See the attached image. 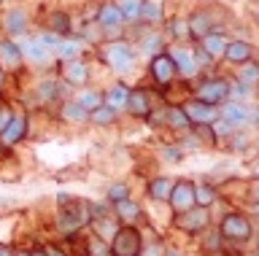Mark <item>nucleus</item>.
Wrapping results in <instances>:
<instances>
[{
	"mask_svg": "<svg viewBox=\"0 0 259 256\" xmlns=\"http://www.w3.org/2000/svg\"><path fill=\"white\" fill-rule=\"evenodd\" d=\"M103 57H105V62L111 65V70H116V73H130V70L135 68V52L130 49V46L121 41V38L105 43Z\"/></svg>",
	"mask_w": 259,
	"mask_h": 256,
	"instance_id": "obj_1",
	"label": "nucleus"
},
{
	"mask_svg": "<svg viewBox=\"0 0 259 256\" xmlns=\"http://www.w3.org/2000/svg\"><path fill=\"white\" fill-rule=\"evenodd\" d=\"M68 211H60V216H57V224H60V232H65V235H73V232H78L84 224L89 221V205L87 202H76V199H68Z\"/></svg>",
	"mask_w": 259,
	"mask_h": 256,
	"instance_id": "obj_2",
	"label": "nucleus"
},
{
	"mask_svg": "<svg viewBox=\"0 0 259 256\" xmlns=\"http://www.w3.org/2000/svg\"><path fill=\"white\" fill-rule=\"evenodd\" d=\"M141 251H143V240L138 235V229H133V227H121L111 237L113 256H141Z\"/></svg>",
	"mask_w": 259,
	"mask_h": 256,
	"instance_id": "obj_3",
	"label": "nucleus"
},
{
	"mask_svg": "<svg viewBox=\"0 0 259 256\" xmlns=\"http://www.w3.org/2000/svg\"><path fill=\"white\" fill-rule=\"evenodd\" d=\"M16 46H19V52H22V60L30 62V65H46L54 54L38 35H24L22 41H16Z\"/></svg>",
	"mask_w": 259,
	"mask_h": 256,
	"instance_id": "obj_4",
	"label": "nucleus"
},
{
	"mask_svg": "<svg viewBox=\"0 0 259 256\" xmlns=\"http://www.w3.org/2000/svg\"><path fill=\"white\" fill-rule=\"evenodd\" d=\"M95 22H97V27H100L105 35H119V30L127 25L116 3H103L100 9H97V19Z\"/></svg>",
	"mask_w": 259,
	"mask_h": 256,
	"instance_id": "obj_5",
	"label": "nucleus"
},
{
	"mask_svg": "<svg viewBox=\"0 0 259 256\" xmlns=\"http://www.w3.org/2000/svg\"><path fill=\"white\" fill-rule=\"evenodd\" d=\"M227 94H230V84L224 78H210V81L197 86V97L194 100H202L208 106H219V103L227 100Z\"/></svg>",
	"mask_w": 259,
	"mask_h": 256,
	"instance_id": "obj_6",
	"label": "nucleus"
},
{
	"mask_svg": "<svg viewBox=\"0 0 259 256\" xmlns=\"http://www.w3.org/2000/svg\"><path fill=\"white\" fill-rule=\"evenodd\" d=\"M184 108V114L189 116V122L192 124H213L216 119H219V108L216 106H208V103H202V100H192V103H186V106H181Z\"/></svg>",
	"mask_w": 259,
	"mask_h": 256,
	"instance_id": "obj_7",
	"label": "nucleus"
},
{
	"mask_svg": "<svg viewBox=\"0 0 259 256\" xmlns=\"http://www.w3.org/2000/svg\"><path fill=\"white\" fill-rule=\"evenodd\" d=\"M167 202L173 205L176 213H184V211H189V208H194V183L192 181L173 183V191H170Z\"/></svg>",
	"mask_w": 259,
	"mask_h": 256,
	"instance_id": "obj_8",
	"label": "nucleus"
},
{
	"mask_svg": "<svg viewBox=\"0 0 259 256\" xmlns=\"http://www.w3.org/2000/svg\"><path fill=\"white\" fill-rule=\"evenodd\" d=\"M149 70H151V78H154V81H157L159 86H167V84L176 78V73H178L176 65H173V60H170L167 54H162V52L151 57Z\"/></svg>",
	"mask_w": 259,
	"mask_h": 256,
	"instance_id": "obj_9",
	"label": "nucleus"
},
{
	"mask_svg": "<svg viewBox=\"0 0 259 256\" xmlns=\"http://www.w3.org/2000/svg\"><path fill=\"white\" fill-rule=\"evenodd\" d=\"M222 235L230 237V240H248V237H251V224H248L246 216L230 213V216L222 221Z\"/></svg>",
	"mask_w": 259,
	"mask_h": 256,
	"instance_id": "obj_10",
	"label": "nucleus"
},
{
	"mask_svg": "<svg viewBox=\"0 0 259 256\" xmlns=\"http://www.w3.org/2000/svg\"><path fill=\"white\" fill-rule=\"evenodd\" d=\"M22 52L19 46H16L11 38H3L0 41V70L3 73H16V70L22 68Z\"/></svg>",
	"mask_w": 259,
	"mask_h": 256,
	"instance_id": "obj_11",
	"label": "nucleus"
},
{
	"mask_svg": "<svg viewBox=\"0 0 259 256\" xmlns=\"http://www.w3.org/2000/svg\"><path fill=\"white\" fill-rule=\"evenodd\" d=\"M167 57L173 60V65L181 76H192V73H197V68H200L194 52H189L186 46H173V49L167 52Z\"/></svg>",
	"mask_w": 259,
	"mask_h": 256,
	"instance_id": "obj_12",
	"label": "nucleus"
},
{
	"mask_svg": "<svg viewBox=\"0 0 259 256\" xmlns=\"http://www.w3.org/2000/svg\"><path fill=\"white\" fill-rule=\"evenodd\" d=\"M62 78L73 86H84L87 78H89V65L81 57H73V60H62Z\"/></svg>",
	"mask_w": 259,
	"mask_h": 256,
	"instance_id": "obj_13",
	"label": "nucleus"
},
{
	"mask_svg": "<svg viewBox=\"0 0 259 256\" xmlns=\"http://www.w3.org/2000/svg\"><path fill=\"white\" fill-rule=\"evenodd\" d=\"M219 119H224V122L232 124V127H240V124H246L251 119V108L246 106V103H240V100L224 103L222 111H219Z\"/></svg>",
	"mask_w": 259,
	"mask_h": 256,
	"instance_id": "obj_14",
	"label": "nucleus"
},
{
	"mask_svg": "<svg viewBox=\"0 0 259 256\" xmlns=\"http://www.w3.org/2000/svg\"><path fill=\"white\" fill-rule=\"evenodd\" d=\"M208 224V211L205 208H189V211H184L181 216H176V227L184 229V232H197Z\"/></svg>",
	"mask_w": 259,
	"mask_h": 256,
	"instance_id": "obj_15",
	"label": "nucleus"
},
{
	"mask_svg": "<svg viewBox=\"0 0 259 256\" xmlns=\"http://www.w3.org/2000/svg\"><path fill=\"white\" fill-rule=\"evenodd\" d=\"M200 41H202L200 49L205 52L210 60H222L227 54V46H230V38L222 35V33H216V30H213V33H208V35H202Z\"/></svg>",
	"mask_w": 259,
	"mask_h": 256,
	"instance_id": "obj_16",
	"label": "nucleus"
},
{
	"mask_svg": "<svg viewBox=\"0 0 259 256\" xmlns=\"http://www.w3.org/2000/svg\"><path fill=\"white\" fill-rule=\"evenodd\" d=\"M24 30H27V14H24V9H11L8 14H3V33L8 38L24 35Z\"/></svg>",
	"mask_w": 259,
	"mask_h": 256,
	"instance_id": "obj_17",
	"label": "nucleus"
},
{
	"mask_svg": "<svg viewBox=\"0 0 259 256\" xmlns=\"http://www.w3.org/2000/svg\"><path fill=\"white\" fill-rule=\"evenodd\" d=\"M127 111L133 116L138 119H146L151 114V100H149V92H143V89H133L130 92V97H127Z\"/></svg>",
	"mask_w": 259,
	"mask_h": 256,
	"instance_id": "obj_18",
	"label": "nucleus"
},
{
	"mask_svg": "<svg viewBox=\"0 0 259 256\" xmlns=\"http://www.w3.org/2000/svg\"><path fill=\"white\" fill-rule=\"evenodd\" d=\"M24 132H27V119L11 116V122H8V127L3 130V135H0V143H3V146H14V143H19L24 138Z\"/></svg>",
	"mask_w": 259,
	"mask_h": 256,
	"instance_id": "obj_19",
	"label": "nucleus"
},
{
	"mask_svg": "<svg viewBox=\"0 0 259 256\" xmlns=\"http://www.w3.org/2000/svg\"><path fill=\"white\" fill-rule=\"evenodd\" d=\"M186 27H189V35H194V38H202V35L213 33V22H210L208 11H194L192 19L186 22Z\"/></svg>",
	"mask_w": 259,
	"mask_h": 256,
	"instance_id": "obj_20",
	"label": "nucleus"
},
{
	"mask_svg": "<svg viewBox=\"0 0 259 256\" xmlns=\"http://www.w3.org/2000/svg\"><path fill=\"white\" fill-rule=\"evenodd\" d=\"M127 97H130V89L124 84H113L108 92L103 94V103L108 108H113V111H119V108H127Z\"/></svg>",
	"mask_w": 259,
	"mask_h": 256,
	"instance_id": "obj_21",
	"label": "nucleus"
},
{
	"mask_svg": "<svg viewBox=\"0 0 259 256\" xmlns=\"http://www.w3.org/2000/svg\"><path fill=\"white\" fill-rule=\"evenodd\" d=\"M60 114H62L65 122H70V124H84V122H89V111L81 108L76 100H65Z\"/></svg>",
	"mask_w": 259,
	"mask_h": 256,
	"instance_id": "obj_22",
	"label": "nucleus"
},
{
	"mask_svg": "<svg viewBox=\"0 0 259 256\" xmlns=\"http://www.w3.org/2000/svg\"><path fill=\"white\" fill-rule=\"evenodd\" d=\"M251 46L246 41H230V46H227V54L224 57L232 62V65H243V62H248L251 60Z\"/></svg>",
	"mask_w": 259,
	"mask_h": 256,
	"instance_id": "obj_23",
	"label": "nucleus"
},
{
	"mask_svg": "<svg viewBox=\"0 0 259 256\" xmlns=\"http://www.w3.org/2000/svg\"><path fill=\"white\" fill-rule=\"evenodd\" d=\"M44 25H46L49 33H54V35H60V38L70 33V19H68V14H65V11H54V14H49Z\"/></svg>",
	"mask_w": 259,
	"mask_h": 256,
	"instance_id": "obj_24",
	"label": "nucleus"
},
{
	"mask_svg": "<svg viewBox=\"0 0 259 256\" xmlns=\"http://www.w3.org/2000/svg\"><path fill=\"white\" fill-rule=\"evenodd\" d=\"M138 22H143V25H159V22H162V6H159V0H143Z\"/></svg>",
	"mask_w": 259,
	"mask_h": 256,
	"instance_id": "obj_25",
	"label": "nucleus"
},
{
	"mask_svg": "<svg viewBox=\"0 0 259 256\" xmlns=\"http://www.w3.org/2000/svg\"><path fill=\"white\" fill-rule=\"evenodd\" d=\"M54 54L60 60H73V57L81 54V43L76 41V38H70V35H62L60 43H57V49H54Z\"/></svg>",
	"mask_w": 259,
	"mask_h": 256,
	"instance_id": "obj_26",
	"label": "nucleus"
},
{
	"mask_svg": "<svg viewBox=\"0 0 259 256\" xmlns=\"http://www.w3.org/2000/svg\"><path fill=\"white\" fill-rule=\"evenodd\" d=\"M170 191H173V181L170 178H154L149 183V197L151 199H167Z\"/></svg>",
	"mask_w": 259,
	"mask_h": 256,
	"instance_id": "obj_27",
	"label": "nucleus"
},
{
	"mask_svg": "<svg viewBox=\"0 0 259 256\" xmlns=\"http://www.w3.org/2000/svg\"><path fill=\"white\" fill-rule=\"evenodd\" d=\"M113 205H116V216H119L121 221H135L138 216H141V208H138L130 197L119 199V202H113Z\"/></svg>",
	"mask_w": 259,
	"mask_h": 256,
	"instance_id": "obj_28",
	"label": "nucleus"
},
{
	"mask_svg": "<svg viewBox=\"0 0 259 256\" xmlns=\"http://www.w3.org/2000/svg\"><path fill=\"white\" fill-rule=\"evenodd\" d=\"M76 103L81 108H87V111H95V108H100L103 106V92H95V89H81L78 92V97Z\"/></svg>",
	"mask_w": 259,
	"mask_h": 256,
	"instance_id": "obj_29",
	"label": "nucleus"
},
{
	"mask_svg": "<svg viewBox=\"0 0 259 256\" xmlns=\"http://www.w3.org/2000/svg\"><path fill=\"white\" fill-rule=\"evenodd\" d=\"M116 6H119V11H121V17H124V22H138L143 0H119Z\"/></svg>",
	"mask_w": 259,
	"mask_h": 256,
	"instance_id": "obj_30",
	"label": "nucleus"
},
{
	"mask_svg": "<svg viewBox=\"0 0 259 256\" xmlns=\"http://www.w3.org/2000/svg\"><path fill=\"white\" fill-rule=\"evenodd\" d=\"M89 122H92V124H113V122H116V111L108 108V106L103 103L100 108L89 111Z\"/></svg>",
	"mask_w": 259,
	"mask_h": 256,
	"instance_id": "obj_31",
	"label": "nucleus"
},
{
	"mask_svg": "<svg viewBox=\"0 0 259 256\" xmlns=\"http://www.w3.org/2000/svg\"><path fill=\"white\" fill-rule=\"evenodd\" d=\"M238 81L240 84H246V86H254L259 81V65H254V62H243L240 70H238Z\"/></svg>",
	"mask_w": 259,
	"mask_h": 256,
	"instance_id": "obj_32",
	"label": "nucleus"
},
{
	"mask_svg": "<svg viewBox=\"0 0 259 256\" xmlns=\"http://www.w3.org/2000/svg\"><path fill=\"white\" fill-rule=\"evenodd\" d=\"M167 124L170 127H176V130H189L192 122H189V116L184 114V108L181 106H173V108H167Z\"/></svg>",
	"mask_w": 259,
	"mask_h": 256,
	"instance_id": "obj_33",
	"label": "nucleus"
},
{
	"mask_svg": "<svg viewBox=\"0 0 259 256\" xmlns=\"http://www.w3.org/2000/svg\"><path fill=\"white\" fill-rule=\"evenodd\" d=\"M213 199H216L213 186H194V205L208 208V205H213Z\"/></svg>",
	"mask_w": 259,
	"mask_h": 256,
	"instance_id": "obj_34",
	"label": "nucleus"
},
{
	"mask_svg": "<svg viewBox=\"0 0 259 256\" xmlns=\"http://www.w3.org/2000/svg\"><path fill=\"white\" fill-rule=\"evenodd\" d=\"M127 186H124V183H113V186L108 189V202H119V199H124L127 197Z\"/></svg>",
	"mask_w": 259,
	"mask_h": 256,
	"instance_id": "obj_35",
	"label": "nucleus"
},
{
	"mask_svg": "<svg viewBox=\"0 0 259 256\" xmlns=\"http://www.w3.org/2000/svg\"><path fill=\"white\" fill-rule=\"evenodd\" d=\"M246 94H248V86L246 84H232L230 86V94H227V97H235V100H240V97H246Z\"/></svg>",
	"mask_w": 259,
	"mask_h": 256,
	"instance_id": "obj_36",
	"label": "nucleus"
},
{
	"mask_svg": "<svg viewBox=\"0 0 259 256\" xmlns=\"http://www.w3.org/2000/svg\"><path fill=\"white\" fill-rule=\"evenodd\" d=\"M11 108H8V106H0V135H3V130H6V127H8V122H11Z\"/></svg>",
	"mask_w": 259,
	"mask_h": 256,
	"instance_id": "obj_37",
	"label": "nucleus"
},
{
	"mask_svg": "<svg viewBox=\"0 0 259 256\" xmlns=\"http://www.w3.org/2000/svg\"><path fill=\"white\" fill-rule=\"evenodd\" d=\"M170 30H173V35H189V27L181 25V22H176V25H170Z\"/></svg>",
	"mask_w": 259,
	"mask_h": 256,
	"instance_id": "obj_38",
	"label": "nucleus"
},
{
	"mask_svg": "<svg viewBox=\"0 0 259 256\" xmlns=\"http://www.w3.org/2000/svg\"><path fill=\"white\" fill-rule=\"evenodd\" d=\"M251 197L259 199V181H251Z\"/></svg>",
	"mask_w": 259,
	"mask_h": 256,
	"instance_id": "obj_39",
	"label": "nucleus"
},
{
	"mask_svg": "<svg viewBox=\"0 0 259 256\" xmlns=\"http://www.w3.org/2000/svg\"><path fill=\"white\" fill-rule=\"evenodd\" d=\"M46 253H49V256H65L62 251H57V248H52V245H49V248H46Z\"/></svg>",
	"mask_w": 259,
	"mask_h": 256,
	"instance_id": "obj_40",
	"label": "nucleus"
},
{
	"mask_svg": "<svg viewBox=\"0 0 259 256\" xmlns=\"http://www.w3.org/2000/svg\"><path fill=\"white\" fill-rule=\"evenodd\" d=\"M11 256H30L27 251H11Z\"/></svg>",
	"mask_w": 259,
	"mask_h": 256,
	"instance_id": "obj_41",
	"label": "nucleus"
},
{
	"mask_svg": "<svg viewBox=\"0 0 259 256\" xmlns=\"http://www.w3.org/2000/svg\"><path fill=\"white\" fill-rule=\"evenodd\" d=\"M3 84H6V73L0 70V89H3Z\"/></svg>",
	"mask_w": 259,
	"mask_h": 256,
	"instance_id": "obj_42",
	"label": "nucleus"
},
{
	"mask_svg": "<svg viewBox=\"0 0 259 256\" xmlns=\"http://www.w3.org/2000/svg\"><path fill=\"white\" fill-rule=\"evenodd\" d=\"M30 256H49V253H46V251H32Z\"/></svg>",
	"mask_w": 259,
	"mask_h": 256,
	"instance_id": "obj_43",
	"label": "nucleus"
},
{
	"mask_svg": "<svg viewBox=\"0 0 259 256\" xmlns=\"http://www.w3.org/2000/svg\"><path fill=\"white\" fill-rule=\"evenodd\" d=\"M0 256H11V251H8V248H0Z\"/></svg>",
	"mask_w": 259,
	"mask_h": 256,
	"instance_id": "obj_44",
	"label": "nucleus"
},
{
	"mask_svg": "<svg viewBox=\"0 0 259 256\" xmlns=\"http://www.w3.org/2000/svg\"><path fill=\"white\" fill-rule=\"evenodd\" d=\"M0 159H3V143H0Z\"/></svg>",
	"mask_w": 259,
	"mask_h": 256,
	"instance_id": "obj_45",
	"label": "nucleus"
}]
</instances>
